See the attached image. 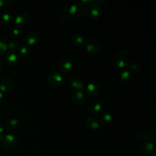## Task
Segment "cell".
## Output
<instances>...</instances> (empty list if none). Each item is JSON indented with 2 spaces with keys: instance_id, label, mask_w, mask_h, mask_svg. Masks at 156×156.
<instances>
[{
  "instance_id": "18",
  "label": "cell",
  "mask_w": 156,
  "mask_h": 156,
  "mask_svg": "<svg viewBox=\"0 0 156 156\" xmlns=\"http://www.w3.org/2000/svg\"><path fill=\"white\" fill-rule=\"evenodd\" d=\"M119 77L121 82L124 83H128L132 81V75L128 69H122L119 73Z\"/></svg>"
},
{
  "instance_id": "2",
  "label": "cell",
  "mask_w": 156,
  "mask_h": 156,
  "mask_svg": "<svg viewBox=\"0 0 156 156\" xmlns=\"http://www.w3.org/2000/svg\"><path fill=\"white\" fill-rule=\"evenodd\" d=\"M47 84L51 88H58L63 82L62 74L57 71H53L49 73L46 80Z\"/></svg>"
},
{
  "instance_id": "11",
  "label": "cell",
  "mask_w": 156,
  "mask_h": 156,
  "mask_svg": "<svg viewBox=\"0 0 156 156\" xmlns=\"http://www.w3.org/2000/svg\"><path fill=\"white\" fill-rule=\"evenodd\" d=\"M19 60V55L15 51H10L6 53L5 57V62L7 65L10 66H13L18 63Z\"/></svg>"
},
{
  "instance_id": "33",
  "label": "cell",
  "mask_w": 156,
  "mask_h": 156,
  "mask_svg": "<svg viewBox=\"0 0 156 156\" xmlns=\"http://www.w3.org/2000/svg\"><path fill=\"white\" fill-rule=\"evenodd\" d=\"M2 99H3V93L0 91V102H1Z\"/></svg>"
},
{
  "instance_id": "25",
  "label": "cell",
  "mask_w": 156,
  "mask_h": 156,
  "mask_svg": "<svg viewBox=\"0 0 156 156\" xmlns=\"http://www.w3.org/2000/svg\"><path fill=\"white\" fill-rule=\"evenodd\" d=\"M7 49L8 46L6 41L3 38L0 37V55L6 54Z\"/></svg>"
},
{
  "instance_id": "21",
  "label": "cell",
  "mask_w": 156,
  "mask_h": 156,
  "mask_svg": "<svg viewBox=\"0 0 156 156\" xmlns=\"http://www.w3.org/2000/svg\"><path fill=\"white\" fill-rule=\"evenodd\" d=\"M113 121V115L110 112H104L102 113L100 118L99 121L103 124H108Z\"/></svg>"
},
{
  "instance_id": "31",
  "label": "cell",
  "mask_w": 156,
  "mask_h": 156,
  "mask_svg": "<svg viewBox=\"0 0 156 156\" xmlns=\"http://www.w3.org/2000/svg\"><path fill=\"white\" fill-rule=\"evenodd\" d=\"M5 136V134L4 133H0V141H2L4 137Z\"/></svg>"
},
{
  "instance_id": "20",
  "label": "cell",
  "mask_w": 156,
  "mask_h": 156,
  "mask_svg": "<svg viewBox=\"0 0 156 156\" xmlns=\"http://www.w3.org/2000/svg\"><path fill=\"white\" fill-rule=\"evenodd\" d=\"M13 18V12L10 10H4L1 16L0 20L4 23H8L12 21Z\"/></svg>"
},
{
  "instance_id": "7",
  "label": "cell",
  "mask_w": 156,
  "mask_h": 156,
  "mask_svg": "<svg viewBox=\"0 0 156 156\" xmlns=\"http://www.w3.org/2000/svg\"><path fill=\"white\" fill-rule=\"evenodd\" d=\"M15 87L13 79L10 77L3 78L0 82V90L5 93L10 92Z\"/></svg>"
},
{
  "instance_id": "4",
  "label": "cell",
  "mask_w": 156,
  "mask_h": 156,
  "mask_svg": "<svg viewBox=\"0 0 156 156\" xmlns=\"http://www.w3.org/2000/svg\"><path fill=\"white\" fill-rule=\"evenodd\" d=\"M85 49L87 52L91 54H98L102 49L100 43L95 39L90 38L85 41Z\"/></svg>"
},
{
  "instance_id": "32",
  "label": "cell",
  "mask_w": 156,
  "mask_h": 156,
  "mask_svg": "<svg viewBox=\"0 0 156 156\" xmlns=\"http://www.w3.org/2000/svg\"><path fill=\"white\" fill-rule=\"evenodd\" d=\"M3 67V63H2V61L1 60V59L0 58V71L2 69Z\"/></svg>"
},
{
  "instance_id": "3",
  "label": "cell",
  "mask_w": 156,
  "mask_h": 156,
  "mask_svg": "<svg viewBox=\"0 0 156 156\" xmlns=\"http://www.w3.org/2000/svg\"><path fill=\"white\" fill-rule=\"evenodd\" d=\"M86 12V9L83 4L76 3L72 5L68 9V13L71 18L79 19L82 18Z\"/></svg>"
},
{
  "instance_id": "10",
  "label": "cell",
  "mask_w": 156,
  "mask_h": 156,
  "mask_svg": "<svg viewBox=\"0 0 156 156\" xmlns=\"http://www.w3.org/2000/svg\"><path fill=\"white\" fill-rule=\"evenodd\" d=\"M20 126L21 124L20 121L14 118H9L5 122V127L6 130L11 133L18 131L20 128Z\"/></svg>"
},
{
  "instance_id": "12",
  "label": "cell",
  "mask_w": 156,
  "mask_h": 156,
  "mask_svg": "<svg viewBox=\"0 0 156 156\" xmlns=\"http://www.w3.org/2000/svg\"><path fill=\"white\" fill-rule=\"evenodd\" d=\"M55 13L57 16L60 17L63 23L66 24L69 23L71 18L68 13V9L64 7H58L55 10Z\"/></svg>"
},
{
  "instance_id": "14",
  "label": "cell",
  "mask_w": 156,
  "mask_h": 156,
  "mask_svg": "<svg viewBox=\"0 0 156 156\" xmlns=\"http://www.w3.org/2000/svg\"><path fill=\"white\" fill-rule=\"evenodd\" d=\"M40 40V35L36 31H30L25 36V41L29 45H35Z\"/></svg>"
},
{
  "instance_id": "1",
  "label": "cell",
  "mask_w": 156,
  "mask_h": 156,
  "mask_svg": "<svg viewBox=\"0 0 156 156\" xmlns=\"http://www.w3.org/2000/svg\"><path fill=\"white\" fill-rule=\"evenodd\" d=\"M129 52L126 49H121L116 52L114 62L117 67L121 69H126L129 64Z\"/></svg>"
},
{
  "instance_id": "27",
  "label": "cell",
  "mask_w": 156,
  "mask_h": 156,
  "mask_svg": "<svg viewBox=\"0 0 156 156\" xmlns=\"http://www.w3.org/2000/svg\"><path fill=\"white\" fill-rule=\"evenodd\" d=\"M19 46L18 43L15 40H11L7 43L8 49H10L11 51H14V50L18 49Z\"/></svg>"
},
{
  "instance_id": "17",
  "label": "cell",
  "mask_w": 156,
  "mask_h": 156,
  "mask_svg": "<svg viewBox=\"0 0 156 156\" xmlns=\"http://www.w3.org/2000/svg\"><path fill=\"white\" fill-rule=\"evenodd\" d=\"M86 124L88 128H89L90 130H96L98 129L99 126V123L98 119L95 117L91 115L88 116L87 117Z\"/></svg>"
},
{
  "instance_id": "19",
  "label": "cell",
  "mask_w": 156,
  "mask_h": 156,
  "mask_svg": "<svg viewBox=\"0 0 156 156\" xmlns=\"http://www.w3.org/2000/svg\"><path fill=\"white\" fill-rule=\"evenodd\" d=\"M72 43L77 47L83 46L85 42V37L80 34H75L71 37Z\"/></svg>"
},
{
  "instance_id": "26",
  "label": "cell",
  "mask_w": 156,
  "mask_h": 156,
  "mask_svg": "<svg viewBox=\"0 0 156 156\" xmlns=\"http://www.w3.org/2000/svg\"><path fill=\"white\" fill-rule=\"evenodd\" d=\"M20 33V30L16 27H10L8 30L9 35L11 37H16L19 35Z\"/></svg>"
},
{
  "instance_id": "13",
  "label": "cell",
  "mask_w": 156,
  "mask_h": 156,
  "mask_svg": "<svg viewBox=\"0 0 156 156\" xmlns=\"http://www.w3.org/2000/svg\"><path fill=\"white\" fill-rule=\"evenodd\" d=\"M100 92L99 86L94 82L89 83L86 87V94L91 98H94L97 96Z\"/></svg>"
},
{
  "instance_id": "6",
  "label": "cell",
  "mask_w": 156,
  "mask_h": 156,
  "mask_svg": "<svg viewBox=\"0 0 156 156\" xmlns=\"http://www.w3.org/2000/svg\"><path fill=\"white\" fill-rule=\"evenodd\" d=\"M87 16L92 20H96L101 16V10L98 5L91 4L89 5L86 9Z\"/></svg>"
},
{
  "instance_id": "15",
  "label": "cell",
  "mask_w": 156,
  "mask_h": 156,
  "mask_svg": "<svg viewBox=\"0 0 156 156\" xmlns=\"http://www.w3.org/2000/svg\"><path fill=\"white\" fill-rule=\"evenodd\" d=\"M87 99V94L83 91H76L72 95V101L74 104L80 105L85 102Z\"/></svg>"
},
{
  "instance_id": "23",
  "label": "cell",
  "mask_w": 156,
  "mask_h": 156,
  "mask_svg": "<svg viewBox=\"0 0 156 156\" xmlns=\"http://www.w3.org/2000/svg\"><path fill=\"white\" fill-rule=\"evenodd\" d=\"M18 51L20 55L23 57H26L29 55L30 52V47L26 44H22L19 46Z\"/></svg>"
},
{
  "instance_id": "5",
  "label": "cell",
  "mask_w": 156,
  "mask_h": 156,
  "mask_svg": "<svg viewBox=\"0 0 156 156\" xmlns=\"http://www.w3.org/2000/svg\"><path fill=\"white\" fill-rule=\"evenodd\" d=\"M3 147L7 151H10L16 146L18 143V139L16 136L12 133L5 135L2 141Z\"/></svg>"
},
{
  "instance_id": "28",
  "label": "cell",
  "mask_w": 156,
  "mask_h": 156,
  "mask_svg": "<svg viewBox=\"0 0 156 156\" xmlns=\"http://www.w3.org/2000/svg\"><path fill=\"white\" fill-rule=\"evenodd\" d=\"M129 68L130 70H132L133 72H136L138 73L141 70V66L139 65V63H136V62H131L129 64Z\"/></svg>"
},
{
  "instance_id": "8",
  "label": "cell",
  "mask_w": 156,
  "mask_h": 156,
  "mask_svg": "<svg viewBox=\"0 0 156 156\" xmlns=\"http://www.w3.org/2000/svg\"><path fill=\"white\" fill-rule=\"evenodd\" d=\"M29 20H30L29 15L27 13H24V12L20 13L16 16L14 20L15 26L18 29L21 28L27 24Z\"/></svg>"
},
{
  "instance_id": "9",
  "label": "cell",
  "mask_w": 156,
  "mask_h": 156,
  "mask_svg": "<svg viewBox=\"0 0 156 156\" xmlns=\"http://www.w3.org/2000/svg\"><path fill=\"white\" fill-rule=\"evenodd\" d=\"M74 66V61L71 58L63 59L58 65V70L62 74H66L70 71Z\"/></svg>"
},
{
  "instance_id": "16",
  "label": "cell",
  "mask_w": 156,
  "mask_h": 156,
  "mask_svg": "<svg viewBox=\"0 0 156 156\" xmlns=\"http://www.w3.org/2000/svg\"><path fill=\"white\" fill-rule=\"evenodd\" d=\"M69 84L73 89L77 91H80L84 88L83 82L77 79L75 77H71L69 78Z\"/></svg>"
},
{
  "instance_id": "24",
  "label": "cell",
  "mask_w": 156,
  "mask_h": 156,
  "mask_svg": "<svg viewBox=\"0 0 156 156\" xmlns=\"http://www.w3.org/2000/svg\"><path fill=\"white\" fill-rule=\"evenodd\" d=\"M141 149L144 153L151 154L153 151H155L154 146L152 143L150 141H145L142 144Z\"/></svg>"
},
{
  "instance_id": "29",
  "label": "cell",
  "mask_w": 156,
  "mask_h": 156,
  "mask_svg": "<svg viewBox=\"0 0 156 156\" xmlns=\"http://www.w3.org/2000/svg\"><path fill=\"white\" fill-rule=\"evenodd\" d=\"M11 2H12V0H0V7L8 5Z\"/></svg>"
},
{
  "instance_id": "30",
  "label": "cell",
  "mask_w": 156,
  "mask_h": 156,
  "mask_svg": "<svg viewBox=\"0 0 156 156\" xmlns=\"http://www.w3.org/2000/svg\"><path fill=\"white\" fill-rule=\"evenodd\" d=\"M4 130V126L2 123H0V133H4L3 132Z\"/></svg>"
},
{
  "instance_id": "22",
  "label": "cell",
  "mask_w": 156,
  "mask_h": 156,
  "mask_svg": "<svg viewBox=\"0 0 156 156\" xmlns=\"http://www.w3.org/2000/svg\"><path fill=\"white\" fill-rule=\"evenodd\" d=\"M102 110V105L98 102H93L89 107V111L93 115H96L99 113Z\"/></svg>"
}]
</instances>
